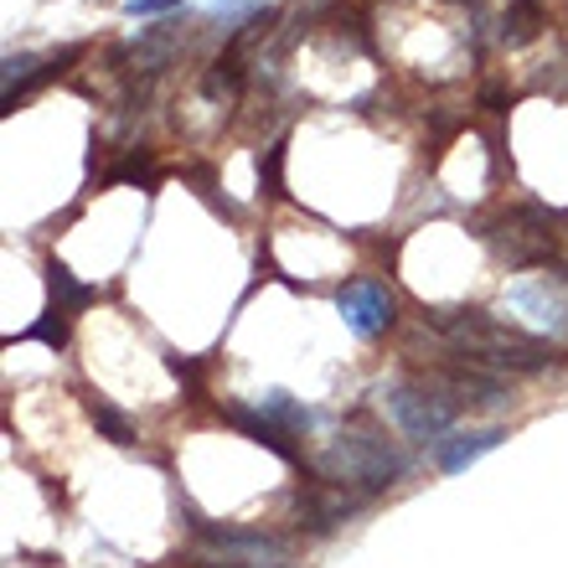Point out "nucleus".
I'll return each mask as SVG.
<instances>
[{
  "mask_svg": "<svg viewBox=\"0 0 568 568\" xmlns=\"http://www.w3.org/2000/svg\"><path fill=\"white\" fill-rule=\"evenodd\" d=\"M383 408H388V419L398 424L414 445H429V449L445 439L455 414H460V408L449 404L439 388H429V383H419V388H414V383H388V388H383Z\"/></svg>",
  "mask_w": 568,
  "mask_h": 568,
  "instance_id": "20e7f679",
  "label": "nucleus"
},
{
  "mask_svg": "<svg viewBox=\"0 0 568 568\" xmlns=\"http://www.w3.org/2000/svg\"><path fill=\"white\" fill-rule=\"evenodd\" d=\"M480 104L491 109V114H507V109H511V93H507V89H501V83H491V89L480 93Z\"/></svg>",
  "mask_w": 568,
  "mask_h": 568,
  "instance_id": "aec40b11",
  "label": "nucleus"
},
{
  "mask_svg": "<svg viewBox=\"0 0 568 568\" xmlns=\"http://www.w3.org/2000/svg\"><path fill=\"white\" fill-rule=\"evenodd\" d=\"M507 305H517V311L542 331H568V270L517 280L507 290Z\"/></svg>",
  "mask_w": 568,
  "mask_h": 568,
  "instance_id": "423d86ee",
  "label": "nucleus"
},
{
  "mask_svg": "<svg viewBox=\"0 0 568 568\" xmlns=\"http://www.w3.org/2000/svg\"><path fill=\"white\" fill-rule=\"evenodd\" d=\"M542 27H548V11H542L538 0H511L507 16H501V42L507 47H527L538 42Z\"/></svg>",
  "mask_w": 568,
  "mask_h": 568,
  "instance_id": "9b49d317",
  "label": "nucleus"
},
{
  "mask_svg": "<svg viewBox=\"0 0 568 568\" xmlns=\"http://www.w3.org/2000/svg\"><path fill=\"white\" fill-rule=\"evenodd\" d=\"M171 6H181V0H124V16H161Z\"/></svg>",
  "mask_w": 568,
  "mask_h": 568,
  "instance_id": "6ab92c4d",
  "label": "nucleus"
},
{
  "mask_svg": "<svg viewBox=\"0 0 568 568\" xmlns=\"http://www.w3.org/2000/svg\"><path fill=\"white\" fill-rule=\"evenodd\" d=\"M362 507H367V496L346 491V486H331V480H311V486H300V496H295V517H300V527H311V532H336V527L352 523Z\"/></svg>",
  "mask_w": 568,
  "mask_h": 568,
  "instance_id": "0eeeda50",
  "label": "nucleus"
},
{
  "mask_svg": "<svg viewBox=\"0 0 568 568\" xmlns=\"http://www.w3.org/2000/svg\"><path fill=\"white\" fill-rule=\"evenodd\" d=\"M258 186H264V196H284V140H274L258 155Z\"/></svg>",
  "mask_w": 568,
  "mask_h": 568,
  "instance_id": "dca6fc26",
  "label": "nucleus"
},
{
  "mask_svg": "<svg viewBox=\"0 0 568 568\" xmlns=\"http://www.w3.org/2000/svg\"><path fill=\"white\" fill-rule=\"evenodd\" d=\"M315 470L331 486H346L357 496H377L408 476V455L377 429H342L315 455Z\"/></svg>",
  "mask_w": 568,
  "mask_h": 568,
  "instance_id": "f03ea898",
  "label": "nucleus"
},
{
  "mask_svg": "<svg viewBox=\"0 0 568 568\" xmlns=\"http://www.w3.org/2000/svg\"><path fill=\"white\" fill-rule=\"evenodd\" d=\"M109 181H140V186H150V181H155V155H150V150H135L130 161H120L109 171Z\"/></svg>",
  "mask_w": 568,
  "mask_h": 568,
  "instance_id": "f3484780",
  "label": "nucleus"
},
{
  "mask_svg": "<svg viewBox=\"0 0 568 568\" xmlns=\"http://www.w3.org/2000/svg\"><path fill=\"white\" fill-rule=\"evenodd\" d=\"M27 342H47V346H62V342H68V315L47 311V321H37V326L27 331Z\"/></svg>",
  "mask_w": 568,
  "mask_h": 568,
  "instance_id": "a211bd4d",
  "label": "nucleus"
},
{
  "mask_svg": "<svg viewBox=\"0 0 568 568\" xmlns=\"http://www.w3.org/2000/svg\"><path fill=\"white\" fill-rule=\"evenodd\" d=\"M37 78H47L42 68H37V58L31 52H16V58H6V109H16V99L37 83Z\"/></svg>",
  "mask_w": 568,
  "mask_h": 568,
  "instance_id": "4468645a",
  "label": "nucleus"
},
{
  "mask_svg": "<svg viewBox=\"0 0 568 568\" xmlns=\"http://www.w3.org/2000/svg\"><path fill=\"white\" fill-rule=\"evenodd\" d=\"M424 326H434L439 336H449L465 362L491 367V373H542V367L558 357L548 342H538V336H527V331H517V326H501L496 315L476 311V305L429 311L424 315Z\"/></svg>",
  "mask_w": 568,
  "mask_h": 568,
  "instance_id": "f257e3e1",
  "label": "nucleus"
},
{
  "mask_svg": "<svg viewBox=\"0 0 568 568\" xmlns=\"http://www.w3.org/2000/svg\"><path fill=\"white\" fill-rule=\"evenodd\" d=\"M501 439H507V429H501V424H486V429H465V434H445V439L434 445V465H439L445 476H460V470H470L480 455H491Z\"/></svg>",
  "mask_w": 568,
  "mask_h": 568,
  "instance_id": "6e6552de",
  "label": "nucleus"
},
{
  "mask_svg": "<svg viewBox=\"0 0 568 568\" xmlns=\"http://www.w3.org/2000/svg\"><path fill=\"white\" fill-rule=\"evenodd\" d=\"M258 414H264V419H274L280 424L284 434H305L315 424V414L311 408H300L295 404V393H284V388H270V393H258Z\"/></svg>",
  "mask_w": 568,
  "mask_h": 568,
  "instance_id": "ddd939ff",
  "label": "nucleus"
},
{
  "mask_svg": "<svg viewBox=\"0 0 568 568\" xmlns=\"http://www.w3.org/2000/svg\"><path fill=\"white\" fill-rule=\"evenodd\" d=\"M223 414H227V424H233V429H243V434H248V439H258V445H264V449H274L280 460H290V465L300 460V455H295V445H290V434H284L274 419H264L258 408H248V404H227Z\"/></svg>",
  "mask_w": 568,
  "mask_h": 568,
  "instance_id": "9d476101",
  "label": "nucleus"
},
{
  "mask_svg": "<svg viewBox=\"0 0 568 568\" xmlns=\"http://www.w3.org/2000/svg\"><path fill=\"white\" fill-rule=\"evenodd\" d=\"M176 21H165V27H145L140 37H130V42L120 47V58L130 62V73H161L165 62L176 58Z\"/></svg>",
  "mask_w": 568,
  "mask_h": 568,
  "instance_id": "1a4fd4ad",
  "label": "nucleus"
},
{
  "mask_svg": "<svg viewBox=\"0 0 568 568\" xmlns=\"http://www.w3.org/2000/svg\"><path fill=\"white\" fill-rule=\"evenodd\" d=\"M336 311H342L352 336L377 342V336L398 321V300H393V290L383 280H346L342 290H336Z\"/></svg>",
  "mask_w": 568,
  "mask_h": 568,
  "instance_id": "39448f33",
  "label": "nucleus"
},
{
  "mask_svg": "<svg viewBox=\"0 0 568 568\" xmlns=\"http://www.w3.org/2000/svg\"><path fill=\"white\" fill-rule=\"evenodd\" d=\"M192 532L202 538V554H192L196 568H284L290 564V542L274 538V532H258V527H217L202 523L196 511Z\"/></svg>",
  "mask_w": 568,
  "mask_h": 568,
  "instance_id": "7ed1b4c3",
  "label": "nucleus"
},
{
  "mask_svg": "<svg viewBox=\"0 0 568 568\" xmlns=\"http://www.w3.org/2000/svg\"><path fill=\"white\" fill-rule=\"evenodd\" d=\"M47 284H52V300H58L52 311L68 315V321H73V315L83 311V305H93V295H99L93 284H78V280H73V270H68V264H58V258L47 264Z\"/></svg>",
  "mask_w": 568,
  "mask_h": 568,
  "instance_id": "f8f14e48",
  "label": "nucleus"
},
{
  "mask_svg": "<svg viewBox=\"0 0 568 568\" xmlns=\"http://www.w3.org/2000/svg\"><path fill=\"white\" fill-rule=\"evenodd\" d=\"M89 414H93V424H99V434H104V439H114V445H135V424H130V414L109 408L104 398H93Z\"/></svg>",
  "mask_w": 568,
  "mask_h": 568,
  "instance_id": "2eb2a0df",
  "label": "nucleus"
}]
</instances>
